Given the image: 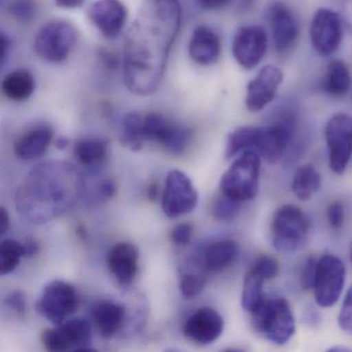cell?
Here are the masks:
<instances>
[{
  "mask_svg": "<svg viewBox=\"0 0 352 352\" xmlns=\"http://www.w3.org/2000/svg\"><path fill=\"white\" fill-rule=\"evenodd\" d=\"M181 25L179 0H145L124 47V81L129 91L147 96L160 87Z\"/></svg>",
  "mask_w": 352,
  "mask_h": 352,
  "instance_id": "cell-1",
  "label": "cell"
},
{
  "mask_svg": "<svg viewBox=\"0 0 352 352\" xmlns=\"http://www.w3.org/2000/svg\"><path fill=\"white\" fill-rule=\"evenodd\" d=\"M85 190L84 179L69 162L38 164L16 192V208L28 221L46 223L69 211Z\"/></svg>",
  "mask_w": 352,
  "mask_h": 352,
  "instance_id": "cell-2",
  "label": "cell"
},
{
  "mask_svg": "<svg viewBox=\"0 0 352 352\" xmlns=\"http://www.w3.org/2000/svg\"><path fill=\"white\" fill-rule=\"evenodd\" d=\"M261 157L256 152H242L224 173L220 181V190L234 201L243 203L256 197L259 188Z\"/></svg>",
  "mask_w": 352,
  "mask_h": 352,
  "instance_id": "cell-3",
  "label": "cell"
},
{
  "mask_svg": "<svg viewBox=\"0 0 352 352\" xmlns=\"http://www.w3.org/2000/svg\"><path fill=\"white\" fill-rule=\"evenodd\" d=\"M251 315L255 329L273 343L283 345L294 335V313L284 298H265Z\"/></svg>",
  "mask_w": 352,
  "mask_h": 352,
  "instance_id": "cell-4",
  "label": "cell"
},
{
  "mask_svg": "<svg viewBox=\"0 0 352 352\" xmlns=\"http://www.w3.org/2000/svg\"><path fill=\"white\" fill-rule=\"evenodd\" d=\"M310 226V219L300 208L282 206L275 212L272 220L274 247L281 252H294L306 242Z\"/></svg>",
  "mask_w": 352,
  "mask_h": 352,
  "instance_id": "cell-5",
  "label": "cell"
},
{
  "mask_svg": "<svg viewBox=\"0 0 352 352\" xmlns=\"http://www.w3.org/2000/svg\"><path fill=\"white\" fill-rule=\"evenodd\" d=\"M77 28L67 21H52L38 30L34 40L36 54L49 63H61L69 58L77 44Z\"/></svg>",
  "mask_w": 352,
  "mask_h": 352,
  "instance_id": "cell-6",
  "label": "cell"
},
{
  "mask_svg": "<svg viewBox=\"0 0 352 352\" xmlns=\"http://www.w3.org/2000/svg\"><path fill=\"white\" fill-rule=\"evenodd\" d=\"M78 305L79 298L76 288L63 280H54L41 292L36 309L41 316L59 325L76 312Z\"/></svg>",
  "mask_w": 352,
  "mask_h": 352,
  "instance_id": "cell-7",
  "label": "cell"
},
{
  "mask_svg": "<svg viewBox=\"0 0 352 352\" xmlns=\"http://www.w3.org/2000/svg\"><path fill=\"white\" fill-rule=\"evenodd\" d=\"M324 135L331 170L342 175L352 156V116L345 113L333 115L327 121Z\"/></svg>",
  "mask_w": 352,
  "mask_h": 352,
  "instance_id": "cell-8",
  "label": "cell"
},
{
  "mask_svg": "<svg viewBox=\"0 0 352 352\" xmlns=\"http://www.w3.org/2000/svg\"><path fill=\"white\" fill-rule=\"evenodd\" d=\"M345 265L335 255L324 254L317 261L313 289L319 306L329 308L338 302L345 283Z\"/></svg>",
  "mask_w": 352,
  "mask_h": 352,
  "instance_id": "cell-9",
  "label": "cell"
},
{
  "mask_svg": "<svg viewBox=\"0 0 352 352\" xmlns=\"http://www.w3.org/2000/svg\"><path fill=\"white\" fill-rule=\"evenodd\" d=\"M199 195L186 174L179 170L168 173L162 193V211L168 217L177 218L191 213L197 207Z\"/></svg>",
  "mask_w": 352,
  "mask_h": 352,
  "instance_id": "cell-10",
  "label": "cell"
},
{
  "mask_svg": "<svg viewBox=\"0 0 352 352\" xmlns=\"http://www.w3.org/2000/svg\"><path fill=\"white\" fill-rule=\"evenodd\" d=\"M146 139L156 142L166 151L182 154L190 144V129L170 120L160 113H151L144 118Z\"/></svg>",
  "mask_w": 352,
  "mask_h": 352,
  "instance_id": "cell-11",
  "label": "cell"
},
{
  "mask_svg": "<svg viewBox=\"0 0 352 352\" xmlns=\"http://www.w3.org/2000/svg\"><path fill=\"white\" fill-rule=\"evenodd\" d=\"M42 342L48 351L60 352L69 350L90 349L92 329L89 321L73 318L59 324L57 329H47L43 333Z\"/></svg>",
  "mask_w": 352,
  "mask_h": 352,
  "instance_id": "cell-12",
  "label": "cell"
},
{
  "mask_svg": "<svg viewBox=\"0 0 352 352\" xmlns=\"http://www.w3.org/2000/svg\"><path fill=\"white\" fill-rule=\"evenodd\" d=\"M342 38L341 16L329 9L318 10L310 24V38L314 50L320 56H331L339 49Z\"/></svg>",
  "mask_w": 352,
  "mask_h": 352,
  "instance_id": "cell-13",
  "label": "cell"
},
{
  "mask_svg": "<svg viewBox=\"0 0 352 352\" xmlns=\"http://www.w3.org/2000/svg\"><path fill=\"white\" fill-rule=\"evenodd\" d=\"M267 36L258 26H243L234 34L232 54L240 67L252 69L257 67L267 51Z\"/></svg>",
  "mask_w": 352,
  "mask_h": 352,
  "instance_id": "cell-14",
  "label": "cell"
},
{
  "mask_svg": "<svg viewBox=\"0 0 352 352\" xmlns=\"http://www.w3.org/2000/svg\"><path fill=\"white\" fill-rule=\"evenodd\" d=\"M283 80V74L274 65L263 67L246 88L245 106L249 112L256 113L271 104Z\"/></svg>",
  "mask_w": 352,
  "mask_h": 352,
  "instance_id": "cell-15",
  "label": "cell"
},
{
  "mask_svg": "<svg viewBox=\"0 0 352 352\" xmlns=\"http://www.w3.org/2000/svg\"><path fill=\"white\" fill-rule=\"evenodd\" d=\"M88 17L104 38H118L127 20L126 8L120 0H96L88 10Z\"/></svg>",
  "mask_w": 352,
  "mask_h": 352,
  "instance_id": "cell-16",
  "label": "cell"
},
{
  "mask_svg": "<svg viewBox=\"0 0 352 352\" xmlns=\"http://www.w3.org/2000/svg\"><path fill=\"white\" fill-rule=\"evenodd\" d=\"M224 321L221 315L210 308L203 307L195 311L185 322L183 333L185 337L201 345H209L221 336Z\"/></svg>",
  "mask_w": 352,
  "mask_h": 352,
  "instance_id": "cell-17",
  "label": "cell"
},
{
  "mask_svg": "<svg viewBox=\"0 0 352 352\" xmlns=\"http://www.w3.org/2000/svg\"><path fill=\"white\" fill-rule=\"evenodd\" d=\"M274 46L280 53L287 52L296 44L298 36V25L294 14L287 6L275 3L269 10Z\"/></svg>",
  "mask_w": 352,
  "mask_h": 352,
  "instance_id": "cell-18",
  "label": "cell"
},
{
  "mask_svg": "<svg viewBox=\"0 0 352 352\" xmlns=\"http://www.w3.org/2000/svg\"><path fill=\"white\" fill-rule=\"evenodd\" d=\"M292 129L287 122L258 127L254 152L267 164H276L283 156Z\"/></svg>",
  "mask_w": 352,
  "mask_h": 352,
  "instance_id": "cell-19",
  "label": "cell"
},
{
  "mask_svg": "<svg viewBox=\"0 0 352 352\" xmlns=\"http://www.w3.org/2000/svg\"><path fill=\"white\" fill-rule=\"evenodd\" d=\"M108 267L120 285H131L139 270V250L135 245L129 242L115 245L109 252Z\"/></svg>",
  "mask_w": 352,
  "mask_h": 352,
  "instance_id": "cell-20",
  "label": "cell"
},
{
  "mask_svg": "<svg viewBox=\"0 0 352 352\" xmlns=\"http://www.w3.org/2000/svg\"><path fill=\"white\" fill-rule=\"evenodd\" d=\"M188 50L189 56L197 65H213L221 52L219 36L208 26H199L191 36Z\"/></svg>",
  "mask_w": 352,
  "mask_h": 352,
  "instance_id": "cell-21",
  "label": "cell"
},
{
  "mask_svg": "<svg viewBox=\"0 0 352 352\" xmlns=\"http://www.w3.org/2000/svg\"><path fill=\"white\" fill-rule=\"evenodd\" d=\"M126 309L120 302L102 300L96 302L91 310L92 321L100 336L111 339L124 324Z\"/></svg>",
  "mask_w": 352,
  "mask_h": 352,
  "instance_id": "cell-22",
  "label": "cell"
},
{
  "mask_svg": "<svg viewBox=\"0 0 352 352\" xmlns=\"http://www.w3.org/2000/svg\"><path fill=\"white\" fill-rule=\"evenodd\" d=\"M52 139L53 131L49 125H36L17 140L15 154L26 162L38 160L48 151Z\"/></svg>",
  "mask_w": 352,
  "mask_h": 352,
  "instance_id": "cell-23",
  "label": "cell"
},
{
  "mask_svg": "<svg viewBox=\"0 0 352 352\" xmlns=\"http://www.w3.org/2000/svg\"><path fill=\"white\" fill-rule=\"evenodd\" d=\"M239 254L240 248L236 241H217L210 244L204 251L201 265L206 271L218 273L234 265Z\"/></svg>",
  "mask_w": 352,
  "mask_h": 352,
  "instance_id": "cell-24",
  "label": "cell"
},
{
  "mask_svg": "<svg viewBox=\"0 0 352 352\" xmlns=\"http://www.w3.org/2000/svg\"><path fill=\"white\" fill-rule=\"evenodd\" d=\"M36 81L28 69H17L6 76L1 83V90L9 100L24 102L34 94Z\"/></svg>",
  "mask_w": 352,
  "mask_h": 352,
  "instance_id": "cell-25",
  "label": "cell"
},
{
  "mask_svg": "<svg viewBox=\"0 0 352 352\" xmlns=\"http://www.w3.org/2000/svg\"><path fill=\"white\" fill-rule=\"evenodd\" d=\"M351 85V75L344 61L333 60L327 65L322 81L325 94L333 98L345 96Z\"/></svg>",
  "mask_w": 352,
  "mask_h": 352,
  "instance_id": "cell-26",
  "label": "cell"
},
{
  "mask_svg": "<svg viewBox=\"0 0 352 352\" xmlns=\"http://www.w3.org/2000/svg\"><path fill=\"white\" fill-rule=\"evenodd\" d=\"M74 152L82 164L98 166L108 157L109 142L100 138H85L76 143Z\"/></svg>",
  "mask_w": 352,
  "mask_h": 352,
  "instance_id": "cell-27",
  "label": "cell"
},
{
  "mask_svg": "<svg viewBox=\"0 0 352 352\" xmlns=\"http://www.w3.org/2000/svg\"><path fill=\"white\" fill-rule=\"evenodd\" d=\"M321 177L313 164H307L296 170L292 180V191L300 201H308L318 191Z\"/></svg>",
  "mask_w": 352,
  "mask_h": 352,
  "instance_id": "cell-28",
  "label": "cell"
},
{
  "mask_svg": "<svg viewBox=\"0 0 352 352\" xmlns=\"http://www.w3.org/2000/svg\"><path fill=\"white\" fill-rule=\"evenodd\" d=\"M144 119L138 113H127L120 124V142L131 151H139L146 141Z\"/></svg>",
  "mask_w": 352,
  "mask_h": 352,
  "instance_id": "cell-29",
  "label": "cell"
},
{
  "mask_svg": "<svg viewBox=\"0 0 352 352\" xmlns=\"http://www.w3.org/2000/svg\"><path fill=\"white\" fill-rule=\"evenodd\" d=\"M267 280L251 267L244 278L242 290V307L247 312L253 313L263 302L265 296L263 292V283Z\"/></svg>",
  "mask_w": 352,
  "mask_h": 352,
  "instance_id": "cell-30",
  "label": "cell"
},
{
  "mask_svg": "<svg viewBox=\"0 0 352 352\" xmlns=\"http://www.w3.org/2000/svg\"><path fill=\"white\" fill-rule=\"evenodd\" d=\"M258 127L242 126L238 127L228 135L226 141V157L228 160L234 157L244 151L254 150L256 144Z\"/></svg>",
  "mask_w": 352,
  "mask_h": 352,
  "instance_id": "cell-31",
  "label": "cell"
},
{
  "mask_svg": "<svg viewBox=\"0 0 352 352\" xmlns=\"http://www.w3.org/2000/svg\"><path fill=\"white\" fill-rule=\"evenodd\" d=\"M25 256L23 243L13 239L3 240L0 245V273L8 275L19 265L22 257Z\"/></svg>",
  "mask_w": 352,
  "mask_h": 352,
  "instance_id": "cell-32",
  "label": "cell"
},
{
  "mask_svg": "<svg viewBox=\"0 0 352 352\" xmlns=\"http://www.w3.org/2000/svg\"><path fill=\"white\" fill-rule=\"evenodd\" d=\"M205 274L203 272H185L180 278L181 294L186 300H191L195 296H199L206 286Z\"/></svg>",
  "mask_w": 352,
  "mask_h": 352,
  "instance_id": "cell-33",
  "label": "cell"
},
{
  "mask_svg": "<svg viewBox=\"0 0 352 352\" xmlns=\"http://www.w3.org/2000/svg\"><path fill=\"white\" fill-rule=\"evenodd\" d=\"M7 12L17 21L28 23L36 18L38 7L36 0H10Z\"/></svg>",
  "mask_w": 352,
  "mask_h": 352,
  "instance_id": "cell-34",
  "label": "cell"
},
{
  "mask_svg": "<svg viewBox=\"0 0 352 352\" xmlns=\"http://www.w3.org/2000/svg\"><path fill=\"white\" fill-rule=\"evenodd\" d=\"M240 209L241 203L221 193V197H218L213 204L212 214L218 220H232L236 217Z\"/></svg>",
  "mask_w": 352,
  "mask_h": 352,
  "instance_id": "cell-35",
  "label": "cell"
},
{
  "mask_svg": "<svg viewBox=\"0 0 352 352\" xmlns=\"http://www.w3.org/2000/svg\"><path fill=\"white\" fill-rule=\"evenodd\" d=\"M338 322L345 333L352 336V287L348 289L344 298L339 317H338Z\"/></svg>",
  "mask_w": 352,
  "mask_h": 352,
  "instance_id": "cell-36",
  "label": "cell"
},
{
  "mask_svg": "<svg viewBox=\"0 0 352 352\" xmlns=\"http://www.w3.org/2000/svg\"><path fill=\"white\" fill-rule=\"evenodd\" d=\"M253 269L256 270L265 280H271L276 277L278 274V263L273 257L263 255L259 257L254 265Z\"/></svg>",
  "mask_w": 352,
  "mask_h": 352,
  "instance_id": "cell-37",
  "label": "cell"
},
{
  "mask_svg": "<svg viewBox=\"0 0 352 352\" xmlns=\"http://www.w3.org/2000/svg\"><path fill=\"white\" fill-rule=\"evenodd\" d=\"M317 261L314 256L309 257L302 267L300 274V284L304 289L308 290L314 286L315 275H316Z\"/></svg>",
  "mask_w": 352,
  "mask_h": 352,
  "instance_id": "cell-38",
  "label": "cell"
},
{
  "mask_svg": "<svg viewBox=\"0 0 352 352\" xmlns=\"http://www.w3.org/2000/svg\"><path fill=\"white\" fill-rule=\"evenodd\" d=\"M327 221L329 226L333 228H342L345 219V211H344V206L341 201H336L331 203L327 208Z\"/></svg>",
  "mask_w": 352,
  "mask_h": 352,
  "instance_id": "cell-39",
  "label": "cell"
},
{
  "mask_svg": "<svg viewBox=\"0 0 352 352\" xmlns=\"http://www.w3.org/2000/svg\"><path fill=\"white\" fill-rule=\"evenodd\" d=\"M193 228L190 223H180L170 232V240L177 246L188 244L192 236Z\"/></svg>",
  "mask_w": 352,
  "mask_h": 352,
  "instance_id": "cell-40",
  "label": "cell"
},
{
  "mask_svg": "<svg viewBox=\"0 0 352 352\" xmlns=\"http://www.w3.org/2000/svg\"><path fill=\"white\" fill-rule=\"evenodd\" d=\"M6 304L17 313L19 316H23L26 312V298L22 292H14L7 296Z\"/></svg>",
  "mask_w": 352,
  "mask_h": 352,
  "instance_id": "cell-41",
  "label": "cell"
},
{
  "mask_svg": "<svg viewBox=\"0 0 352 352\" xmlns=\"http://www.w3.org/2000/svg\"><path fill=\"white\" fill-rule=\"evenodd\" d=\"M230 0H199V5L206 10L221 9Z\"/></svg>",
  "mask_w": 352,
  "mask_h": 352,
  "instance_id": "cell-42",
  "label": "cell"
},
{
  "mask_svg": "<svg viewBox=\"0 0 352 352\" xmlns=\"http://www.w3.org/2000/svg\"><path fill=\"white\" fill-rule=\"evenodd\" d=\"M10 228V216L7 210L1 207L0 209V234L3 236Z\"/></svg>",
  "mask_w": 352,
  "mask_h": 352,
  "instance_id": "cell-43",
  "label": "cell"
},
{
  "mask_svg": "<svg viewBox=\"0 0 352 352\" xmlns=\"http://www.w3.org/2000/svg\"><path fill=\"white\" fill-rule=\"evenodd\" d=\"M85 0H55L57 7L63 9H76L81 7Z\"/></svg>",
  "mask_w": 352,
  "mask_h": 352,
  "instance_id": "cell-44",
  "label": "cell"
},
{
  "mask_svg": "<svg viewBox=\"0 0 352 352\" xmlns=\"http://www.w3.org/2000/svg\"><path fill=\"white\" fill-rule=\"evenodd\" d=\"M24 252H25L26 257H32L36 255L40 250L38 243L34 240H28L23 243Z\"/></svg>",
  "mask_w": 352,
  "mask_h": 352,
  "instance_id": "cell-45",
  "label": "cell"
},
{
  "mask_svg": "<svg viewBox=\"0 0 352 352\" xmlns=\"http://www.w3.org/2000/svg\"><path fill=\"white\" fill-rule=\"evenodd\" d=\"M1 43H3V47H1V50H3V54H1V65H5L6 60H7L8 51L10 50V41L9 38L5 36V34H1Z\"/></svg>",
  "mask_w": 352,
  "mask_h": 352,
  "instance_id": "cell-46",
  "label": "cell"
},
{
  "mask_svg": "<svg viewBox=\"0 0 352 352\" xmlns=\"http://www.w3.org/2000/svg\"><path fill=\"white\" fill-rule=\"evenodd\" d=\"M148 195H149V199L151 201H155L156 197H157V186H156V184L150 185L149 189H148Z\"/></svg>",
  "mask_w": 352,
  "mask_h": 352,
  "instance_id": "cell-47",
  "label": "cell"
},
{
  "mask_svg": "<svg viewBox=\"0 0 352 352\" xmlns=\"http://www.w3.org/2000/svg\"><path fill=\"white\" fill-rule=\"evenodd\" d=\"M67 144H69V142H67V139H65V138H60V139L57 141V147H58L59 149H65V148L67 147Z\"/></svg>",
  "mask_w": 352,
  "mask_h": 352,
  "instance_id": "cell-48",
  "label": "cell"
},
{
  "mask_svg": "<svg viewBox=\"0 0 352 352\" xmlns=\"http://www.w3.org/2000/svg\"><path fill=\"white\" fill-rule=\"evenodd\" d=\"M350 1H351V3H350V6H349V8H350L349 12H350V14H351V16H350L349 19L351 20V22H352V0H350Z\"/></svg>",
  "mask_w": 352,
  "mask_h": 352,
  "instance_id": "cell-49",
  "label": "cell"
},
{
  "mask_svg": "<svg viewBox=\"0 0 352 352\" xmlns=\"http://www.w3.org/2000/svg\"><path fill=\"white\" fill-rule=\"evenodd\" d=\"M350 258H351V261H352V247H351V250H350Z\"/></svg>",
  "mask_w": 352,
  "mask_h": 352,
  "instance_id": "cell-50",
  "label": "cell"
}]
</instances>
